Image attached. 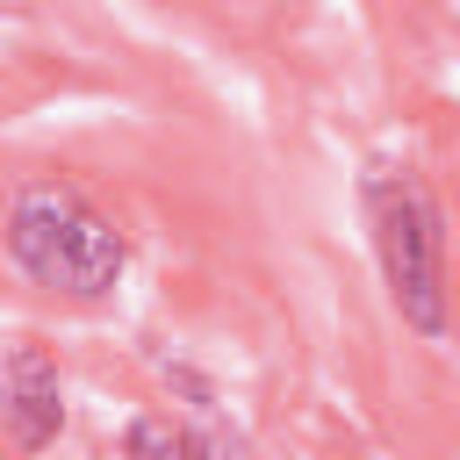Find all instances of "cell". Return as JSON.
<instances>
[{"label": "cell", "instance_id": "6da1fadb", "mask_svg": "<svg viewBox=\"0 0 460 460\" xmlns=\"http://www.w3.org/2000/svg\"><path fill=\"white\" fill-rule=\"evenodd\" d=\"M359 223H367V252L402 331H417L424 345H446L453 338V230H446L438 187L410 158L374 151L359 165Z\"/></svg>", "mask_w": 460, "mask_h": 460}, {"label": "cell", "instance_id": "3957f363", "mask_svg": "<svg viewBox=\"0 0 460 460\" xmlns=\"http://www.w3.org/2000/svg\"><path fill=\"white\" fill-rule=\"evenodd\" d=\"M172 410H137L122 424V460H252V438L230 424L216 381L187 359H165Z\"/></svg>", "mask_w": 460, "mask_h": 460}, {"label": "cell", "instance_id": "7a4b0ae2", "mask_svg": "<svg viewBox=\"0 0 460 460\" xmlns=\"http://www.w3.org/2000/svg\"><path fill=\"white\" fill-rule=\"evenodd\" d=\"M7 266L72 309H101L129 280V230L79 187V180H22L0 208Z\"/></svg>", "mask_w": 460, "mask_h": 460}, {"label": "cell", "instance_id": "277c9868", "mask_svg": "<svg viewBox=\"0 0 460 460\" xmlns=\"http://www.w3.org/2000/svg\"><path fill=\"white\" fill-rule=\"evenodd\" d=\"M65 374H58V359L36 345V338H22L7 359H0V431H7V446L22 453V460H43L58 438H65Z\"/></svg>", "mask_w": 460, "mask_h": 460}]
</instances>
